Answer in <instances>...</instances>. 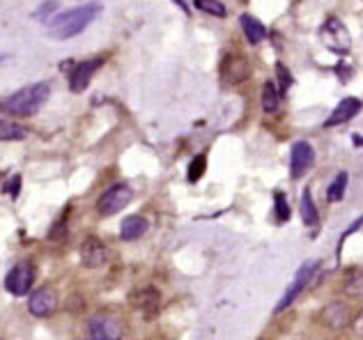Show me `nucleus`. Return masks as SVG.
Wrapping results in <instances>:
<instances>
[{
  "mask_svg": "<svg viewBox=\"0 0 363 340\" xmlns=\"http://www.w3.org/2000/svg\"><path fill=\"white\" fill-rule=\"evenodd\" d=\"M173 3H177V5H179V7L184 9V12L189 14V9H186V5H184V0H173Z\"/></svg>",
  "mask_w": 363,
  "mask_h": 340,
  "instance_id": "c85d7f7f",
  "label": "nucleus"
},
{
  "mask_svg": "<svg viewBox=\"0 0 363 340\" xmlns=\"http://www.w3.org/2000/svg\"><path fill=\"white\" fill-rule=\"evenodd\" d=\"M361 110V101L357 97H345L342 99L336 110L331 113V118L327 120V127H336V125H342V122H347L357 115V113Z\"/></svg>",
  "mask_w": 363,
  "mask_h": 340,
  "instance_id": "4468645a",
  "label": "nucleus"
},
{
  "mask_svg": "<svg viewBox=\"0 0 363 340\" xmlns=\"http://www.w3.org/2000/svg\"><path fill=\"white\" fill-rule=\"evenodd\" d=\"M131 200H133V191H131V188L127 184H116V186H111L108 191L99 198L97 212L101 216H113V214L122 212Z\"/></svg>",
  "mask_w": 363,
  "mask_h": 340,
  "instance_id": "20e7f679",
  "label": "nucleus"
},
{
  "mask_svg": "<svg viewBox=\"0 0 363 340\" xmlns=\"http://www.w3.org/2000/svg\"><path fill=\"white\" fill-rule=\"evenodd\" d=\"M106 258H108L106 246H104V244L97 237H88V239L83 242V246H81V262L88 269L101 267V264L106 262Z\"/></svg>",
  "mask_w": 363,
  "mask_h": 340,
  "instance_id": "9b49d317",
  "label": "nucleus"
},
{
  "mask_svg": "<svg viewBox=\"0 0 363 340\" xmlns=\"http://www.w3.org/2000/svg\"><path fill=\"white\" fill-rule=\"evenodd\" d=\"M281 106V90L276 88L274 81H267L264 83V88H262V108L264 113H276Z\"/></svg>",
  "mask_w": 363,
  "mask_h": 340,
  "instance_id": "aec40b11",
  "label": "nucleus"
},
{
  "mask_svg": "<svg viewBox=\"0 0 363 340\" xmlns=\"http://www.w3.org/2000/svg\"><path fill=\"white\" fill-rule=\"evenodd\" d=\"M205 168H207L205 154H198L194 162H191V166H189V182H198V179L205 175Z\"/></svg>",
  "mask_w": 363,
  "mask_h": 340,
  "instance_id": "b1692460",
  "label": "nucleus"
},
{
  "mask_svg": "<svg viewBox=\"0 0 363 340\" xmlns=\"http://www.w3.org/2000/svg\"><path fill=\"white\" fill-rule=\"evenodd\" d=\"M345 292L350 297H363V269H350L345 273Z\"/></svg>",
  "mask_w": 363,
  "mask_h": 340,
  "instance_id": "4be33fe9",
  "label": "nucleus"
},
{
  "mask_svg": "<svg viewBox=\"0 0 363 340\" xmlns=\"http://www.w3.org/2000/svg\"><path fill=\"white\" fill-rule=\"evenodd\" d=\"M274 198H276V219H279L281 223H283V221H288L290 210H288V205H285V196L279 191Z\"/></svg>",
  "mask_w": 363,
  "mask_h": 340,
  "instance_id": "a878e982",
  "label": "nucleus"
},
{
  "mask_svg": "<svg viewBox=\"0 0 363 340\" xmlns=\"http://www.w3.org/2000/svg\"><path fill=\"white\" fill-rule=\"evenodd\" d=\"M299 210H301L303 223L308 225V228H318V210H315V200H313V196H311V188H303Z\"/></svg>",
  "mask_w": 363,
  "mask_h": 340,
  "instance_id": "6ab92c4d",
  "label": "nucleus"
},
{
  "mask_svg": "<svg viewBox=\"0 0 363 340\" xmlns=\"http://www.w3.org/2000/svg\"><path fill=\"white\" fill-rule=\"evenodd\" d=\"M133 306H136L138 310H143L147 317L157 315L159 313V295L155 290H143L136 295V299H133Z\"/></svg>",
  "mask_w": 363,
  "mask_h": 340,
  "instance_id": "f3484780",
  "label": "nucleus"
},
{
  "mask_svg": "<svg viewBox=\"0 0 363 340\" xmlns=\"http://www.w3.org/2000/svg\"><path fill=\"white\" fill-rule=\"evenodd\" d=\"M147 230H150V223H147L145 216L131 214V216H127V219H124L122 225H120V239H122V242H136V239H140Z\"/></svg>",
  "mask_w": 363,
  "mask_h": 340,
  "instance_id": "ddd939ff",
  "label": "nucleus"
},
{
  "mask_svg": "<svg viewBox=\"0 0 363 340\" xmlns=\"http://www.w3.org/2000/svg\"><path fill=\"white\" fill-rule=\"evenodd\" d=\"M320 267V262L318 260H308V262H303L299 271H297V276H294V280L290 283V288L285 290V295L281 299V304L276 306V313H283L285 308H290L294 301H297V297L301 295V292L311 285V280H313V273L318 271Z\"/></svg>",
  "mask_w": 363,
  "mask_h": 340,
  "instance_id": "7ed1b4c3",
  "label": "nucleus"
},
{
  "mask_svg": "<svg viewBox=\"0 0 363 340\" xmlns=\"http://www.w3.org/2000/svg\"><path fill=\"white\" fill-rule=\"evenodd\" d=\"M28 138V129L16 125L12 120H0V140H5V143H18V140H26Z\"/></svg>",
  "mask_w": 363,
  "mask_h": 340,
  "instance_id": "a211bd4d",
  "label": "nucleus"
},
{
  "mask_svg": "<svg viewBox=\"0 0 363 340\" xmlns=\"http://www.w3.org/2000/svg\"><path fill=\"white\" fill-rule=\"evenodd\" d=\"M313 164H315V149L308 143H303V140L294 143L292 152H290V175L294 179H299L306 175V170H308Z\"/></svg>",
  "mask_w": 363,
  "mask_h": 340,
  "instance_id": "9d476101",
  "label": "nucleus"
},
{
  "mask_svg": "<svg viewBox=\"0 0 363 340\" xmlns=\"http://www.w3.org/2000/svg\"><path fill=\"white\" fill-rule=\"evenodd\" d=\"M352 327H354V334L363 338V310L359 313V317L354 319V322H352Z\"/></svg>",
  "mask_w": 363,
  "mask_h": 340,
  "instance_id": "cd10ccee",
  "label": "nucleus"
},
{
  "mask_svg": "<svg viewBox=\"0 0 363 340\" xmlns=\"http://www.w3.org/2000/svg\"><path fill=\"white\" fill-rule=\"evenodd\" d=\"M88 334L90 340H122V324L118 317L99 313L90 317Z\"/></svg>",
  "mask_w": 363,
  "mask_h": 340,
  "instance_id": "423d86ee",
  "label": "nucleus"
},
{
  "mask_svg": "<svg viewBox=\"0 0 363 340\" xmlns=\"http://www.w3.org/2000/svg\"><path fill=\"white\" fill-rule=\"evenodd\" d=\"M196 7L203 9V12H207V14H212V16H218V18H223L228 14V9L221 0H196Z\"/></svg>",
  "mask_w": 363,
  "mask_h": 340,
  "instance_id": "5701e85b",
  "label": "nucleus"
},
{
  "mask_svg": "<svg viewBox=\"0 0 363 340\" xmlns=\"http://www.w3.org/2000/svg\"><path fill=\"white\" fill-rule=\"evenodd\" d=\"M322 322L331 327V329H342L350 324V310L345 304H340V301H333L327 308L322 310Z\"/></svg>",
  "mask_w": 363,
  "mask_h": 340,
  "instance_id": "2eb2a0df",
  "label": "nucleus"
},
{
  "mask_svg": "<svg viewBox=\"0 0 363 340\" xmlns=\"http://www.w3.org/2000/svg\"><path fill=\"white\" fill-rule=\"evenodd\" d=\"M101 3H88L67 9V12L49 21V37H53V40H72V37L81 35L101 14Z\"/></svg>",
  "mask_w": 363,
  "mask_h": 340,
  "instance_id": "f257e3e1",
  "label": "nucleus"
},
{
  "mask_svg": "<svg viewBox=\"0 0 363 340\" xmlns=\"http://www.w3.org/2000/svg\"><path fill=\"white\" fill-rule=\"evenodd\" d=\"M18 184H21V177H18V175H14V179H12V182H9V184H7V188H5V191H7V196L16 198V196H18Z\"/></svg>",
  "mask_w": 363,
  "mask_h": 340,
  "instance_id": "bb28decb",
  "label": "nucleus"
},
{
  "mask_svg": "<svg viewBox=\"0 0 363 340\" xmlns=\"http://www.w3.org/2000/svg\"><path fill=\"white\" fill-rule=\"evenodd\" d=\"M242 30L246 35V40L251 44H260L267 37V28L262 26L260 18H255L253 14H242Z\"/></svg>",
  "mask_w": 363,
  "mask_h": 340,
  "instance_id": "dca6fc26",
  "label": "nucleus"
},
{
  "mask_svg": "<svg viewBox=\"0 0 363 340\" xmlns=\"http://www.w3.org/2000/svg\"><path fill=\"white\" fill-rule=\"evenodd\" d=\"M55 308H58V295L51 288L35 290L30 295V301H28V310L35 317H49L55 313Z\"/></svg>",
  "mask_w": 363,
  "mask_h": 340,
  "instance_id": "1a4fd4ad",
  "label": "nucleus"
},
{
  "mask_svg": "<svg viewBox=\"0 0 363 340\" xmlns=\"http://www.w3.org/2000/svg\"><path fill=\"white\" fill-rule=\"evenodd\" d=\"M322 42L327 44L331 51H336V53L350 51V33H347V28L342 26L340 18L331 16V18L324 21V26H322Z\"/></svg>",
  "mask_w": 363,
  "mask_h": 340,
  "instance_id": "0eeeda50",
  "label": "nucleus"
},
{
  "mask_svg": "<svg viewBox=\"0 0 363 340\" xmlns=\"http://www.w3.org/2000/svg\"><path fill=\"white\" fill-rule=\"evenodd\" d=\"M33 283H35V267L30 262L16 264V267H12V271L5 276V288L9 295H14V297L28 295L33 288Z\"/></svg>",
  "mask_w": 363,
  "mask_h": 340,
  "instance_id": "39448f33",
  "label": "nucleus"
},
{
  "mask_svg": "<svg viewBox=\"0 0 363 340\" xmlns=\"http://www.w3.org/2000/svg\"><path fill=\"white\" fill-rule=\"evenodd\" d=\"M347 182H350L347 173H338L336 179H333V182L329 184V188H327V200H329V203H340L342 198H345Z\"/></svg>",
  "mask_w": 363,
  "mask_h": 340,
  "instance_id": "412c9836",
  "label": "nucleus"
},
{
  "mask_svg": "<svg viewBox=\"0 0 363 340\" xmlns=\"http://www.w3.org/2000/svg\"><path fill=\"white\" fill-rule=\"evenodd\" d=\"M218 74H221L223 83L237 85L248 76V60L242 53H225L221 64H218Z\"/></svg>",
  "mask_w": 363,
  "mask_h": 340,
  "instance_id": "6e6552de",
  "label": "nucleus"
},
{
  "mask_svg": "<svg viewBox=\"0 0 363 340\" xmlns=\"http://www.w3.org/2000/svg\"><path fill=\"white\" fill-rule=\"evenodd\" d=\"M49 97H51V85L46 81H40V83H33V85H28V88L14 92L12 97H7L3 101V110L12 113V115H18V118H28V115H35Z\"/></svg>",
  "mask_w": 363,
  "mask_h": 340,
  "instance_id": "f03ea898",
  "label": "nucleus"
},
{
  "mask_svg": "<svg viewBox=\"0 0 363 340\" xmlns=\"http://www.w3.org/2000/svg\"><path fill=\"white\" fill-rule=\"evenodd\" d=\"M99 69V60H85L81 64H76L74 72H72V76H69V90L72 92H83L85 88L90 85V79H92V74Z\"/></svg>",
  "mask_w": 363,
  "mask_h": 340,
  "instance_id": "f8f14e48",
  "label": "nucleus"
},
{
  "mask_svg": "<svg viewBox=\"0 0 363 340\" xmlns=\"http://www.w3.org/2000/svg\"><path fill=\"white\" fill-rule=\"evenodd\" d=\"M276 76H279V90H281V94H285V92L290 90V85L294 81H292V74L288 72V67H285L283 62H276Z\"/></svg>",
  "mask_w": 363,
  "mask_h": 340,
  "instance_id": "393cba45",
  "label": "nucleus"
}]
</instances>
